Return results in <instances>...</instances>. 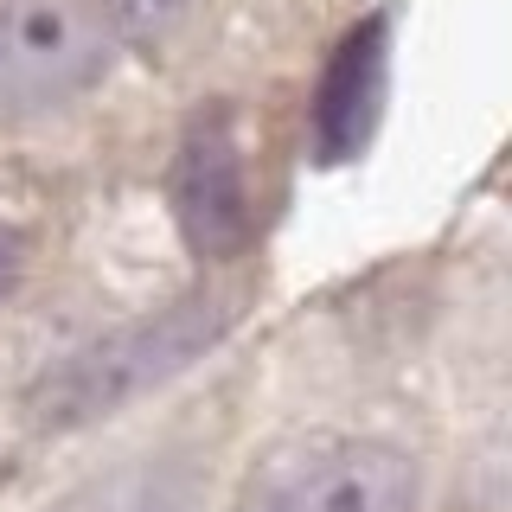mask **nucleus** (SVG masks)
Listing matches in <instances>:
<instances>
[{
  "label": "nucleus",
  "instance_id": "obj_1",
  "mask_svg": "<svg viewBox=\"0 0 512 512\" xmlns=\"http://www.w3.org/2000/svg\"><path fill=\"white\" fill-rule=\"evenodd\" d=\"M231 327V301L224 295H186L173 308H160L135 327H116L103 340H90L84 352H71L64 365H52L32 384L26 410L39 429H84L116 416L122 404L148 397L154 384H167L173 372H186L218 333Z\"/></svg>",
  "mask_w": 512,
  "mask_h": 512
},
{
  "label": "nucleus",
  "instance_id": "obj_2",
  "mask_svg": "<svg viewBox=\"0 0 512 512\" xmlns=\"http://www.w3.org/2000/svg\"><path fill=\"white\" fill-rule=\"evenodd\" d=\"M416 468L384 442H295L263 461L231 512H410Z\"/></svg>",
  "mask_w": 512,
  "mask_h": 512
},
{
  "label": "nucleus",
  "instance_id": "obj_3",
  "mask_svg": "<svg viewBox=\"0 0 512 512\" xmlns=\"http://www.w3.org/2000/svg\"><path fill=\"white\" fill-rule=\"evenodd\" d=\"M109 71V26L84 0H0V116L52 109Z\"/></svg>",
  "mask_w": 512,
  "mask_h": 512
},
{
  "label": "nucleus",
  "instance_id": "obj_4",
  "mask_svg": "<svg viewBox=\"0 0 512 512\" xmlns=\"http://www.w3.org/2000/svg\"><path fill=\"white\" fill-rule=\"evenodd\" d=\"M173 212L199 256H237L250 244V192H244V160H237L231 122L199 116L186 128L180 167H173Z\"/></svg>",
  "mask_w": 512,
  "mask_h": 512
},
{
  "label": "nucleus",
  "instance_id": "obj_5",
  "mask_svg": "<svg viewBox=\"0 0 512 512\" xmlns=\"http://www.w3.org/2000/svg\"><path fill=\"white\" fill-rule=\"evenodd\" d=\"M378 96H384V20L372 13L327 58V77H320V96H314V154L320 160L359 154V141L372 135Z\"/></svg>",
  "mask_w": 512,
  "mask_h": 512
},
{
  "label": "nucleus",
  "instance_id": "obj_6",
  "mask_svg": "<svg viewBox=\"0 0 512 512\" xmlns=\"http://www.w3.org/2000/svg\"><path fill=\"white\" fill-rule=\"evenodd\" d=\"M71 512H186V493L160 468H128L103 487H90L84 500H71Z\"/></svg>",
  "mask_w": 512,
  "mask_h": 512
},
{
  "label": "nucleus",
  "instance_id": "obj_7",
  "mask_svg": "<svg viewBox=\"0 0 512 512\" xmlns=\"http://www.w3.org/2000/svg\"><path fill=\"white\" fill-rule=\"evenodd\" d=\"M192 7H199V0H103L109 39H128V45H141V52L167 45L173 32L192 20Z\"/></svg>",
  "mask_w": 512,
  "mask_h": 512
},
{
  "label": "nucleus",
  "instance_id": "obj_8",
  "mask_svg": "<svg viewBox=\"0 0 512 512\" xmlns=\"http://www.w3.org/2000/svg\"><path fill=\"white\" fill-rule=\"evenodd\" d=\"M20 263H26V244L13 224H0V295H7L13 282H20Z\"/></svg>",
  "mask_w": 512,
  "mask_h": 512
}]
</instances>
